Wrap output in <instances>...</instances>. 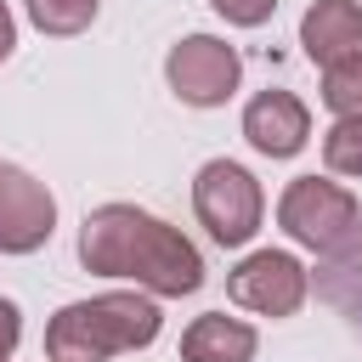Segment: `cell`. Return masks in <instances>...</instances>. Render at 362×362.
Returning a JSON list of instances; mask_svg holds the SVG:
<instances>
[{
    "label": "cell",
    "mask_w": 362,
    "mask_h": 362,
    "mask_svg": "<svg viewBox=\"0 0 362 362\" xmlns=\"http://www.w3.org/2000/svg\"><path fill=\"white\" fill-rule=\"evenodd\" d=\"M226 294L255 317H294L305 305V294H311V272L288 249H255V255H243L232 266Z\"/></svg>",
    "instance_id": "8992f818"
},
{
    "label": "cell",
    "mask_w": 362,
    "mask_h": 362,
    "mask_svg": "<svg viewBox=\"0 0 362 362\" xmlns=\"http://www.w3.org/2000/svg\"><path fill=\"white\" fill-rule=\"evenodd\" d=\"M300 51L311 62H339L362 51V6L356 0H311L300 17Z\"/></svg>",
    "instance_id": "9c48e42d"
},
{
    "label": "cell",
    "mask_w": 362,
    "mask_h": 362,
    "mask_svg": "<svg viewBox=\"0 0 362 362\" xmlns=\"http://www.w3.org/2000/svg\"><path fill=\"white\" fill-rule=\"evenodd\" d=\"M255 345H260V334L243 317L204 311L181 334V362H255Z\"/></svg>",
    "instance_id": "30bf717a"
},
{
    "label": "cell",
    "mask_w": 362,
    "mask_h": 362,
    "mask_svg": "<svg viewBox=\"0 0 362 362\" xmlns=\"http://www.w3.org/2000/svg\"><path fill=\"white\" fill-rule=\"evenodd\" d=\"M232 28H260L272 11H277V0H209Z\"/></svg>",
    "instance_id": "9a60e30c"
},
{
    "label": "cell",
    "mask_w": 362,
    "mask_h": 362,
    "mask_svg": "<svg viewBox=\"0 0 362 362\" xmlns=\"http://www.w3.org/2000/svg\"><path fill=\"white\" fill-rule=\"evenodd\" d=\"M277 226L311 249V255H334L356 238L362 226V204L339 187V181H322V175H294L277 198Z\"/></svg>",
    "instance_id": "3957f363"
},
{
    "label": "cell",
    "mask_w": 362,
    "mask_h": 362,
    "mask_svg": "<svg viewBox=\"0 0 362 362\" xmlns=\"http://www.w3.org/2000/svg\"><path fill=\"white\" fill-rule=\"evenodd\" d=\"M11 45H17V17H11V6L0 0V62L11 57Z\"/></svg>",
    "instance_id": "e0dca14e"
},
{
    "label": "cell",
    "mask_w": 362,
    "mask_h": 362,
    "mask_svg": "<svg viewBox=\"0 0 362 362\" xmlns=\"http://www.w3.org/2000/svg\"><path fill=\"white\" fill-rule=\"evenodd\" d=\"M164 79L187 107H221L243 79V57H238V45H226L215 34H187L170 45Z\"/></svg>",
    "instance_id": "5b68a950"
},
{
    "label": "cell",
    "mask_w": 362,
    "mask_h": 362,
    "mask_svg": "<svg viewBox=\"0 0 362 362\" xmlns=\"http://www.w3.org/2000/svg\"><path fill=\"white\" fill-rule=\"evenodd\" d=\"M317 294H322L334 311H345V317L362 322V226H356V238H351L345 249L322 255V266H317Z\"/></svg>",
    "instance_id": "8fae6325"
},
{
    "label": "cell",
    "mask_w": 362,
    "mask_h": 362,
    "mask_svg": "<svg viewBox=\"0 0 362 362\" xmlns=\"http://www.w3.org/2000/svg\"><path fill=\"white\" fill-rule=\"evenodd\" d=\"M96 6H102V0H23L28 23H34L40 34H57V40L85 34V28L96 23Z\"/></svg>",
    "instance_id": "7c38bea8"
},
{
    "label": "cell",
    "mask_w": 362,
    "mask_h": 362,
    "mask_svg": "<svg viewBox=\"0 0 362 362\" xmlns=\"http://www.w3.org/2000/svg\"><path fill=\"white\" fill-rule=\"evenodd\" d=\"M0 362H11V356H0Z\"/></svg>",
    "instance_id": "ac0fdd59"
},
{
    "label": "cell",
    "mask_w": 362,
    "mask_h": 362,
    "mask_svg": "<svg viewBox=\"0 0 362 362\" xmlns=\"http://www.w3.org/2000/svg\"><path fill=\"white\" fill-rule=\"evenodd\" d=\"M57 232V198L23 164L0 158V255H34Z\"/></svg>",
    "instance_id": "52a82bcc"
},
{
    "label": "cell",
    "mask_w": 362,
    "mask_h": 362,
    "mask_svg": "<svg viewBox=\"0 0 362 362\" xmlns=\"http://www.w3.org/2000/svg\"><path fill=\"white\" fill-rule=\"evenodd\" d=\"M158 328H164V317H158V305H153L147 288L141 294L113 288V294L62 305L45 322V356L51 362H107V356L153 345Z\"/></svg>",
    "instance_id": "7a4b0ae2"
},
{
    "label": "cell",
    "mask_w": 362,
    "mask_h": 362,
    "mask_svg": "<svg viewBox=\"0 0 362 362\" xmlns=\"http://www.w3.org/2000/svg\"><path fill=\"white\" fill-rule=\"evenodd\" d=\"M192 209L198 221L209 226V238L221 249H243L255 232H260V215H266V192L260 181L232 164V158H209L198 175H192Z\"/></svg>",
    "instance_id": "277c9868"
},
{
    "label": "cell",
    "mask_w": 362,
    "mask_h": 362,
    "mask_svg": "<svg viewBox=\"0 0 362 362\" xmlns=\"http://www.w3.org/2000/svg\"><path fill=\"white\" fill-rule=\"evenodd\" d=\"M79 260L96 277L136 283L158 300H181L204 288V255L187 232L170 221L136 209V204H102L79 226Z\"/></svg>",
    "instance_id": "6da1fadb"
},
{
    "label": "cell",
    "mask_w": 362,
    "mask_h": 362,
    "mask_svg": "<svg viewBox=\"0 0 362 362\" xmlns=\"http://www.w3.org/2000/svg\"><path fill=\"white\" fill-rule=\"evenodd\" d=\"M17 339H23V311H17L11 300H0V356H11Z\"/></svg>",
    "instance_id": "2e32d148"
},
{
    "label": "cell",
    "mask_w": 362,
    "mask_h": 362,
    "mask_svg": "<svg viewBox=\"0 0 362 362\" xmlns=\"http://www.w3.org/2000/svg\"><path fill=\"white\" fill-rule=\"evenodd\" d=\"M322 107L334 119H356L362 113V51L322 68Z\"/></svg>",
    "instance_id": "4fadbf2b"
},
{
    "label": "cell",
    "mask_w": 362,
    "mask_h": 362,
    "mask_svg": "<svg viewBox=\"0 0 362 362\" xmlns=\"http://www.w3.org/2000/svg\"><path fill=\"white\" fill-rule=\"evenodd\" d=\"M322 164L334 175H362V113L356 119H334L322 130Z\"/></svg>",
    "instance_id": "5bb4252c"
},
{
    "label": "cell",
    "mask_w": 362,
    "mask_h": 362,
    "mask_svg": "<svg viewBox=\"0 0 362 362\" xmlns=\"http://www.w3.org/2000/svg\"><path fill=\"white\" fill-rule=\"evenodd\" d=\"M243 136L260 158H294L305 141H311V113L294 90H260L249 107H243Z\"/></svg>",
    "instance_id": "ba28073f"
}]
</instances>
